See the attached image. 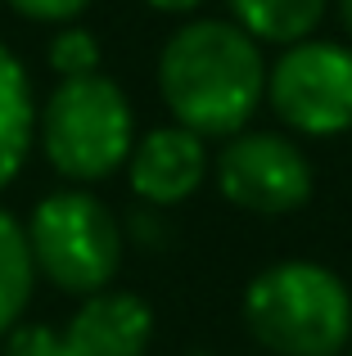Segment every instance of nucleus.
<instances>
[{
	"instance_id": "7ed1b4c3",
	"label": "nucleus",
	"mask_w": 352,
	"mask_h": 356,
	"mask_svg": "<svg viewBox=\"0 0 352 356\" xmlns=\"http://www.w3.org/2000/svg\"><path fill=\"white\" fill-rule=\"evenodd\" d=\"M41 149L50 167L63 181L95 185L113 176L118 167L131 158L136 145V118L131 99L122 95L118 81L104 72H86V77H59L41 108Z\"/></svg>"
},
{
	"instance_id": "f03ea898",
	"label": "nucleus",
	"mask_w": 352,
	"mask_h": 356,
	"mask_svg": "<svg viewBox=\"0 0 352 356\" xmlns=\"http://www.w3.org/2000/svg\"><path fill=\"white\" fill-rule=\"evenodd\" d=\"M244 325L275 356H339L352 343V293L321 261H275L248 284Z\"/></svg>"
},
{
	"instance_id": "6e6552de",
	"label": "nucleus",
	"mask_w": 352,
	"mask_h": 356,
	"mask_svg": "<svg viewBox=\"0 0 352 356\" xmlns=\"http://www.w3.org/2000/svg\"><path fill=\"white\" fill-rule=\"evenodd\" d=\"M63 339L81 356H141L154 339V312L141 293L99 289V293H86Z\"/></svg>"
},
{
	"instance_id": "20e7f679",
	"label": "nucleus",
	"mask_w": 352,
	"mask_h": 356,
	"mask_svg": "<svg viewBox=\"0 0 352 356\" xmlns=\"http://www.w3.org/2000/svg\"><path fill=\"white\" fill-rule=\"evenodd\" d=\"M36 275L59 293H99L122 266V230L113 212L86 190H54L32 208L27 221Z\"/></svg>"
},
{
	"instance_id": "ddd939ff",
	"label": "nucleus",
	"mask_w": 352,
	"mask_h": 356,
	"mask_svg": "<svg viewBox=\"0 0 352 356\" xmlns=\"http://www.w3.org/2000/svg\"><path fill=\"white\" fill-rule=\"evenodd\" d=\"M5 356H81L63 334L45 330V325H27V330H14Z\"/></svg>"
},
{
	"instance_id": "4468645a",
	"label": "nucleus",
	"mask_w": 352,
	"mask_h": 356,
	"mask_svg": "<svg viewBox=\"0 0 352 356\" xmlns=\"http://www.w3.org/2000/svg\"><path fill=\"white\" fill-rule=\"evenodd\" d=\"M9 9H18L23 18H36V23H72L90 0H5Z\"/></svg>"
},
{
	"instance_id": "9d476101",
	"label": "nucleus",
	"mask_w": 352,
	"mask_h": 356,
	"mask_svg": "<svg viewBox=\"0 0 352 356\" xmlns=\"http://www.w3.org/2000/svg\"><path fill=\"white\" fill-rule=\"evenodd\" d=\"M230 14L253 41L298 45L326 18V0H230Z\"/></svg>"
},
{
	"instance_id": "9b49d317",
	"label": "nucleus",
	"mask_w": 352,
	"mask_h": 356,
	"mask_svg": "<svg viewBox=\"0 0 352 356\" xmlns=\"http://www.w3.org/2000/svg\"><path fill=\"white\" fill-rule=\"evenodd\" d=\"M32 284H36V261L32 243H27V226H18V217L0 208V339L18 330V316L32 302Z\"/></svg>"
},
{
	"instance_id": "1a4fd4ad",
	"label": "nucleus",
	"mask_w": 352,
	"mask_h": 356,
	"mask_svg": "<svg viewBox=\"0 0 352 356\" xmlns=\"http://www.w3.org/2000/svg\"><path fill=\"white\" fill-rule=\"evenodd\" d=\"M36 131V108H32V81H27L18 54L0 41V190L14 185L23 172L27 149Z\"/></svg>"
},
{
	"instance_id": "dca6fc26",
	"label": "nucleus",
	"mask_w": 352,
	"mask_h": 356,
	"mask_svg": "<svg viewBox=\"0 0 352 356\" xmlns=\"http://www.w3.org/2000/svg\"><path fill=\"white\" fill-rule=\"evenodd\" d=\"M339 14H344V27L352 32V0H339Z\"/></svg>"
},
{
	"instance_id": "f8f14e48",
	"label": "nucleus",
	"mask_w": 352,
	"mask_h": 356,
	"mask_svg": "<svg viewBox=\"0 0 352 356\" xmlns=\"http://www.w3.org/2000/svg\"><path fill=\"white\" fill-rule=\"evenodd\" d=\"M50 68L59 77H86L99 72V41L86 27H59L50 41Z\"/></svg>"
},
{
	"instance_id": "39448f33",
	"label": "nucleus",
	"mask_w": 352,
	"mask_h": 356,
	"mask_svg": "<svg viewBox=\"0 0 352 356\" xmlns=\"http://www.w3.org/2000/svg\"><path fill=\"white\" fill-rule=\"evenodd\" d=\"M266 99L298 136H344L352 131V50L317 36L285 45L266 68Z\"/></svg>"
},
{
	"instance_id": "0eeeda50",
	"label": "nucleus",
	"mask_w": 352,
	"mask_h": 356,
	"mask_svg": "<svg viewBox=\"0 0 352 356\" xmlns=\"http://www.w3.org/2000/svg\"><path fill=\"white\" fill-rule=\"evenodd\" d=\"M208 176V145L190 127H154L141 145H131L127 158V181L154 208L185 203Z\"/></svg>"
},
{
	"instance_id": "2eb2a0df",
	"label": "nucleus",
	"mask_w": 352,
	"mask_h": 356,
	"mask_svg": "<svg viewBox=\"0 0 352 356\" xmlns=\"http://www.w3.org/2000/svg\"><path fill=\"white\" fill-rule=\"evenodd\" d=\"M159 14H194L199 5H208V0H150Z\"/></svg>"
},
{
	"instance_id": "f257e3e1",
	"label": "nucleus",
	"mask_w": 352,
	"mask_h": 356,
	"mask_svg": "<svg viewBox=\"0 0 352 356\" xmlns=\"http://www.w3.org/2000/svg\"><path fill=\"white\" fill-rule=\"evenodd\" d=\"M159 90L172 118L203 140L235 136L266 99V59L239 23L194 18L163 45Z\"/></svg>"
},
{
	"instance_id": "423d86ee",
	"label": "nucleus",
	"mask_w": 352,
	"mask_h": 356,
	"mask_svg": "<svg viewBox=\"0 0 352 356\" xmlns=\"http://www.w3.org/2000/svg\"><path fill=\"white\" fill-rule=\"evenodd\" d=\"M217 185L235 208L285 217L312 199V163L275 131H235L217 154Z\"/></svg>"
}]
</instances>
